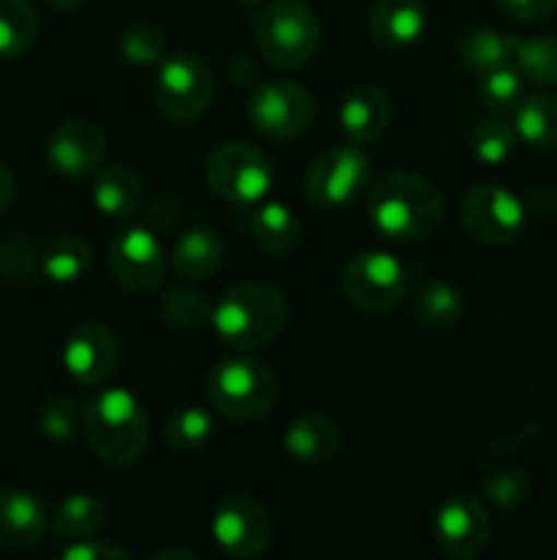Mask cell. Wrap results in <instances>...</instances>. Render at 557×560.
<instances>
[{
	"instance_id": "cell-3",
	"label": "cell",
	"mask_w": 557,
	"mask_h": 560,
	"mask_svg": "<svg viewBox=\"0 0 557 560\" xmlns=\"http://www.w3.org/2000/svg\"><path fill=\"white\" fill-rule=\"evenodd\" d=\"M82 432L96 459L112 468H126L145 454L151 421L134 394L126 388H104L85 405Z\"/></svg>"
},
{
	"instance_id": "cell-31",
	"label": "cell",
	"mask_w": 557,
	"mask_h": 560,
	"mask_svg": "<svg viewBox=\"0 0 557 560\" xmlns=\"http://www.w3.org/2000/svg\"><path fill=\"white\" fill-rule=\"evenodd\" d=\"M513 52H517V36L495 31V27L473 31L462 44L464 63L478 74L500 69V66H513Z\"/></svg>"
},
{
	"instance_id": "cell-24",
	"label": "cell",
	"mask_w": 557,
	"mask_h": 560,
	"mask_svg": "<svg viewBox=\"0 0 557 560\" xmlns=\"http://www.w3.org/2000/svg\"><path fill=\"white\" fill-rule=\"evenodd\" d=\"M415 320L431 331H448L457 326L464 315V299L459 288H453L446 279H426L415 288L413 299Z\"/></svg>"
},
{
	"instance_id": "cell-22",
	"label": "cell",
	"mask_w": 557,
	"mask_h": 560,
	"mask_svg": "<svg viewBox=\"0 0 557 560\" xmlns=\"http://www.w3.org/2000/svg\"><path fill=\"white\" fill-rule=\"evenodd\" d=\"M224 238L213 228H191L175 238L169 249V268L180 279H205L222 266Z\"/></svg>"
},
{
	"instance_id": "cell-39",
	"label": "cell",
	"mask_w": 557,
	"mask_h": 560,
	"mask_svg": "<svg viewBox=\"0 0 557 560\" xmlns=\"http://www.w3.org/2000/svg\"><path fill=\"white\" fill-rule=\"evenodd\" d=\"M180 217H183V202L173 195H162L156 197V200L147 202L145 228L153 230L156 235H162L167 233V230H173L175 224L180 222Z\"/></svg>"
},
{
	"instance_id": "cell-33",
	"label": "cell",
	"mask_w": 557,
	"mask_h": 560,
	"mask_svg": "<svg viewBox=\"0 0 557 560\" xmlns=\"http://www.w3.org/2000/svg\"><path fill=\"white\" fill-rule=\"evenodd\" d=\"M519 135L513 124H506L502 118H486L475 124L470 135V151L478 162L484 164H502L517 151Z\"/></svg>"
},
{
	"instance_id": "cell-4",
	"label": "cell",
	"mask_w": 557,
	"mask_h": 560,
	"mask_svg": "<svg viewBox=\"0 0 557 560\" xmlns=\"http://www.w3.org/2000/svg\"><path fill=\"white\" fill-rule=\"evenodd\" d=\"M205 392L218 416L229 421H254L276 402L278 381L265 361L233 355L208 372Z\"/></svg>"
},
{
	"instance_id": "cell-28",
	"label": "cell",
	"mask_w": 557,
	"mask_h": 560,
	"mask_svg": "<svg viewBox=\"0 0 557 560\" xmlns=\"http://www.w3.org/2000/svg\"><path fill=\"white\" fill-rule=\"evenodd\" d=\"M213 416L200 405H180L167 416L164 424V441L178 454H197L211 443Z\"/></svg>"
},
{
	"instance_id": "cell-34",
	"label": "cell",
	"mask_w": 557,
	"mask_h": 560,
	"mask_svg": "<svg viewBox=\"0 0 557 560\" xmlns=\"http://www.w3.org/2000/svg\"><path fill=\"white\" fill-rule=\"evenodd\" d=\"M478 96L491 113L517 109V104L522 102V74L517 71V66H500V69L484 71L478 82Z\"/></svg>"
},
{
	"instance_id": "cell-37",
	"label": "cell",
	"mask_w": 557,
	"mask_h": 560,
	"mask_svg": "<svg viewBox=\"0 0 557 560\" xmlns=\"http://www.w3.org/2000/svg\"><path fill=\"white\" fill-rule=\"evenodd\" d=\"M481 492H484L486 501L495 503L497 509H519L528 503L533 487H530V479L522 470L502 468L486 476L484 485H481Z\"/></svg>"
},
{
	"instance_id": "cell-18",
	"label": "cell",
	"mask_w": 557,
	"mask_h": 560,
	"mask_svg": "<svg viewBox=\"0 0 557 560\" xmlns=\"http://www.w3.org/2000/svg\"><path fill=\"white\" fill-rule=\"evenodd\" d=\"M282 446L295 463L322 465L333 459L342 448V430L325 413H304L287 424Z\"/></svg>"
},
{
	"instance_id": "cell-42",
	"label": "cell",
	"mask_w": 557,
	"mask_h": 560,
	"mask_svg": "<svg viewBox=\"0 0 557 560\" xmlns=\"http://www.w3.org/2000/svg\"><path fill=\"white\" fill-rule=\"evenodd\" d=\"M156 558L158 560H164V558H183V560H197L200 558V552H194V550H189V547H167V550H162V552H156Z\"/></svg>"
},
{
	"instance_id": "cell-17",
	"label": "cell",
	"mask_w": 557,
	"mask_h": 560,
	"mask_svg": "<svg viewBox=\"0 0 557 560\" xmlns=\"http://www.w3.org/2000/svg\"><path fill=\"white\" fill-rule=\"evenodd\" d=\"M47 528V509L33 492L0 487V550H27L44 539Z\"/></svg>"
},
{
	"instance_id": "cell-14",
	"label": "cell",
	"mask_w": 557,
	"mask_h": 560,
	"mask_svg": "<svg viewBox=\"0 0 557 560\" xmlns=\"http://www.w3.org/2000/svg\"><path fill=\"white\" fill-rule=\"evenodd\" d=\"M107 262L115 282L134 295L153 293L162 284L164 268H167L162 241L145 224L115 235V241L109 244Z\"/></svg>"
},
{
	"instance_id": "cell-16",
	"label": "cell",
	"mask_w": 557,
	"mask_h": 560,
	"mask_svg": "<svg viewBox=\"0 0 557 560\" xmlns=\"http://www.w3.org/2000/svg\"><path fill=\"white\" fill-rule=\"evenodd\" d=\"M104 153H107V137L102 126L87 118H69L49 137L47 162L52 173L76 180L98 173Z\"/></svg>"
},
{
	"instance_id": "cell-20",
	"label": "cell",
	"mask_w": 557,
	"mask_h": 560,
	"mask_svg": "<svg viewBox=\"0 0 557 560\" xmlns=\"http://www.w3.org/2000/svg\"><path fill=\"white\" fill-rule=\"evenodd\" d=\"M429 16L420 0H377L369 14V31L382 47H410L424 36Z\"/></svg>"
},
{
	"instance_id": "cell-13",
	"label": "cell",
	"mask_w": 557,
	"mask_h": 560,
	"mask_svg": "<svg viewBox=\"0 0 557 560\" xmlns=\"http://www.w3.org/2000/svg\"><path fill=\"white\" fill-rule=\"evenodd\" d=\"M431 539L448 558H475L491 539V517L473 492H453L431 517Z\"/></svg>"
},
{
	"instance_id": "cell-5",
	"label": "cell",
	"mask_w": 557,
	"mask_h": 560,
	"mask_svg": "<svg viewBox=\"0 0 557 560\" xmlns=\"http://www.w3.org/2000/svg\"><path fill=\"white\" fill-rule=\"evenodd\" d=\"M257 49L278 71H293L309 63L320 47V25L315 11L300 0L268 3L254 20Z\"/></svg>"
},
{
	"instance_id": "cell-19",
	"label": "cell",
	"mask_w": 557,
	"mask_h": 560,
	"mask_svg": "<svg viewBox=\"0 0 557 560\" xmlns=\"http://www.w3.org/2000/svg\"><path fill=\"white\" fill-rule=\"evenodd\" d=\"M339 124L349 142H375L391 124V98L377 85H355L344 96L339 109Z\"/></svg>"
},
{
	"instance_id": "cell-2",
	"label": "cell",
	"mask_w": 557,
	"mask_h": 560,
	"mask_svg": "<svg viewBox=\"0 0 557 560\" xmlns=\"http://www.w3.org/2000/svg\"><path fill=\"white\" fill-rule=\"evenodd\" d=\"M289 317L287 299L265 282H238L213 304L211 326L235 350H260L276 342Z\"/></svg>"
},
{
	"instance_id": "cell-9",
	"label": "cell",
	"mask_w": 557,
	"mask_h": 560,
	"mask_svg": "<svg viewBox=\"0 0 557 560\" xmlns=\"http://www.w3.org/2000/svg\"><path fill=\"white\" fill-rule=\"evenodd\" d=\"M369 156L358 142L339 145L315 159L306 173V197L317 208L339 211L347 208L369 189Z\"/></svg>"
},
{
	"instance_id": "cell-6",
	"label": "cell",
	"mask_w": 557,
	"mask_h": 560,
	"mask_svg": "<svg viewBox=\"0 0 557 560\" xmlns=\"http://www.w3.org/2000/svg\"><path fill=\"white\" fill-rule=\"evenodd\" d=\"M205 180L222 200L249 211L271 195L276 170L260 148L249 142H224L208 156Z\"/></svg>"
},
{
	"instance_id": "cell-15",
	"label": "cell",
	"mask_w": 557,
	"mask_h": 560,
	"mask_svg": "<svg viewBox=\"0 0 557 560\" xmlns=\"http://www.w3.org/2000/svg\"><path fill=\"white\" fill-rule=\"evenodd\" d=\"M120 339L104 323L87 320L71 331L63 345V366L80 386H102L118 372Z\"/></svg>"
},
{
	"instance_id": "cell-1",
	"label": "cell",
	"mask_w": 557,
	"mask_h": 560,
	"mask_svg": "<svg viewBox=\"0 0 557 560\" xmlns=\"http://www.w3.org/2000/svg\"><path fill=\"white\" fill-rule=\"evenodd\" d=\"M446 202L440 189L426 178L404 170L386 173L369 191L366 219L382 238L415 244L440 230Z\"/></svg>"
},
{
	"instance_id": "cell-30",
	"label": "cell",
	"mask_w": 557,
	"mask_h": 560,
	"mask_svg": "<svg viewBox=\"0 0 557 560\" xmlns=\"http://www.w3.org/2000/svg\"><path fill=\"white\" fill-rule=\"evenodd\" d=\"M158 312H162V320L167 323L175 331H202L205 326H211L213 304L205 299V293L191 288H173L162 295L158 301Z\"/></svg>"
},
{
	"instance_id": "cell-23",
	"label": "cell",
	"mask_w": 557,
	"mask_h": 560,
	"mask_svg": "<svg viewBox=\"0 0 557 560\" xmlns=\"http://www.w3.org/2000/svg\"><path fill=\"white\" fill-rule=\"evenodd\" d=\"M249 233L271 255H289L304 238L298 213L284 202H268L249 208Z\"/></svg>"
},
{
	"instance_id": "cell-8",
	"label": "cell",
	"mask_w": 557,
	"mask_h": 560,
	"mask_svg": "<svg viewBox=\"0 0 557 560\" xmlns=\"http://www.w3.org/2000/svg\"><path fill=\"white\" fill-rule=\"evenodd\" d=\"M213 93V74L200 55L178 52L158 63L153 96L158 109L175 124H191L200 118L211 107Z\"/></svg>"
},
{
	"instance_id": "cell-35",
	"label": "cell",
	"mask_w": 557,
	"mask_h": 560,
	"mask_svg": "<svg viewBox=\"0 0 557 560\" xmlns=\"http://www.w3.org/2000/svg\"><path fill=\"white\" fill-rule=\"evenodd\" d=\"M120 55H123L126 63L147 69V66H158L167 58V42L153 25L137 22L120 33Z\"/></svg>"
},
{
	"instance_id": "cell-36",
	"label": "cell",
	"mask_w": 557,
	"mask_h": 560,
	"mask_svg": "<svg viewBox=\"0 0 557 560\" xmlns=\"http://www.w3.org/2000/svg\"><path fill=\"white\" fill-rule=\"evenodd\" d=\"M82 413H85V408H82L74 397L60 394V397L49 399L42 408V413H38V430H42L49 441L66 443L71 441V438H76V432L82 430Z\"/></svg>"
},
{
	"instance_id": "cell-7",
	"label": "cell",
	"mask_w": 557,
	"mask_h": 560,
	"mask_svg": "<svg viewBox=\"0 0 557 560\" xmlns=\"http://www.w3.org/2000/svg\"><path fill=\"white\" fill-rule=\"evenodd\" d=\"M407 268L399 257L382 249L358 252L342 271V293L355 310L382 315L396 310L407 295Z\"/></svg>"
},
{
	"instance_id": "cell-41",
	"label": "cell",
	"mask_w": 557,
	"mask_h": 560,
	"mask_svg": "<svg viewBox=\"0 0 557 560\" xmlns=\"http://www.w3.org/2000/svg\"><path fill=\"white\" fill-rule=\"evenodd\" d=\"M16 197V178L14 173H11L5 164H0V211H5V208L14 202Z\"/></svg>"
},
{
	"instance_id": "cell-25",
	"label": "cell",
	"mask_w": 557,
	"mask_h": 560,
	"mask_svg": "<svg viewBox=\"0 0 557 560\" xmlns=\"http://www.w3.org/2000/svg\"><path fill=\"white\" fill-rule=\"evenodd\" d=\"M104 523H107V506H104L102 498L91 495V492L66 495L49 517L52 534L66 541L91 539L104 528Z\"/></svg>"
},
{
	"instance_id": "cell-43",
	"label": "cell",
	"mask_w": 557,
	"mask_h": 560,
	"mask_svg": "<svg viewBox=\"0 0 557 560\" xmlns=\"http://www.w3.org/2000/svg\"><path fill=\"white\" fill-rule=\"evenodd\" d=\"M44 3L52 5V9H58V11H74V9H82L87 0H44Z\"/></svg>"
},
{
	"instance_id": "cell-26",
	"label": "cell",
	"mask_w": 557,
	"mask_h": 560,
	"mask_svg": "<svg viewBox=\"0 0 557 560\" xmlns=\"http://www.w3.org/2000/svg\"><path fill=\"white\" fill-rule=\"evenodd\" d=\"M42 273L55 284H71L87 273L93 262L91 244L74 233H60L42 249Z\"/></svg>"
},
{
	"instance_id": "cell-29",
	"label": "cell",
	"mask_w": 557,
	"mask_h": 560,
	"mask_svg": "<svg viewBox=\"0 0 557 560\" xmlns=\"http://www.w3.org/2000/svg\"><path fill=\"white\" fill-rule=\"evenodd\" d=\"M38 16L27 0H0V60H16L33 47Z\"/></svg>"
},
{
	"instance_id": "cell-11",
	"label": "cell",
	"mask_w": 557,
	"mask_h": 560,
	"mask_svg": "<svg viewBox=\"0 0 557 560\" xmlns=\"http://www.w3.org/2000/svg\"><path fill=\"white\" fill-rule=\"evenodd\" d=\"M249 120L271 140H293L309 131L315 120V98L293 80H265L251 91Z\"/></svg>"
},
{
	"instance_id": "cell-12",
	"label": "cell",
	"mask_w": 557,
	"mask_h": 560,
	"mask_svg": "<svg viewBox=\"0 0 557 560\" xmlns=\"http://www.w3.org/2000/svg\"><path fill=\"white\" fill-rule=\"evenodd\" d=\"M211 534L224 556L238 560L257 558L271 547V512L257 498L246 495V492H233L213 512Z\"/></svg>"
},
{
	"instance_id": "cell-44",
	"label": "cell",
	"mask_w": 557,
	"mask_h": 560,
	"mask_svg": "<svg viewBox=\"0 0 557 560\" xmlns=\"http://www.w3.org/2000/svg\"><path fill=\"white\" fill-rule=\"evenodd\" d=\"M240 3H249L251 5V3H262V0H240Z\"/></svg>"
},
{
	"instance_id": "cell-38",
	"label": "cell",
	"mask_w": 557,
	"mask_h": 560,
	"mask_svg": "<svg viewBox=\"0 0 557 560\" xmlns=\"http://www.w3.org/2000/svg\"><path fill=\"white\" fill-rule=\"evenodd\" d=\"M63 560H129L131 552L126 547L112 545V541H102L96 536L91 539H76L60 552Z\"/></svg>"
},
{
	"instance_id": "cell-40",
	"label": "cell",
	"mask_w": 557,
	"mask_h": 560,
	"mask_svg": "<svg viewBox=\"0 0 557 560\" xmlns=\"http://www.w3.org/2000/svg\"><path fill=\"white\" fill-rule=\"evenodd\" d=\"M497 5L508 20L535 25V22H544L546 16H552V11L557 9V0H497Z\"/></svg>"
},
{
	"instance_id": "cell-32",
	"label": "cell",
	"mask_w": 557,
	"mask_h": 560,
	"mask_svg": "<svg viewBox=\"0 0 557 560\" xmlns=\"http://www.w3.org/2000/svg\"><path fill=\"white\" fill-rule=\"evenodd\" d=\"M513 66L522 80L535 82V85H557V38H517Z\"/></svg>"
},
{
	"instance_id": "cell-27",
	"label": "cell",
	"mask_w": 557,
	"mask_h": 560,
	"mask_svg": "<svg viewBox=\"0 0 557 560\" xmlns=\"http://www.w3.org/2000/svg\"><path fill=\"white\" fill-rule=\"evenodd\" d=\"M513 129L519 140L533 148L557 145V96L552 93H538L513 109Z\"/></svg>"
},
{
	"instance_id": "cell-21",
	"label": "cell",
	"mask_w": 557,
	"mask_h": 560,
	"mask_svg": "<svg viewBox=\"0 0 557 560\" xmlns=\"http://www.w3.org/2000/svg\"><path fill=\"white\" fill-rule=\"evenodd\" d=\"M93 206L109 219H131L145 206V186L140 175L126 164H109L98 170L93 184Z\"/></svg>"
},
{
	"instance_id": "cell-10",
	"label": "cell",
	"mask_w": 557,
	"mask_h": 560,
	"mask_svg": "<svg viewBox=\"0 0 557 560\" xmlns=\"http://www.w3.org/2000/svg\"><path fill=\"white\" fill-rule=\"evenodd\" d=\"M462 228L484 246H508L522 235L528 208L500 184H478L462 200Z\"/></svg>"
}]
</instances>
